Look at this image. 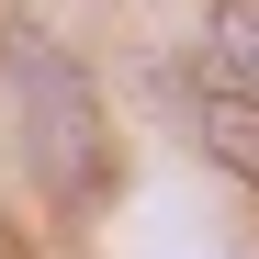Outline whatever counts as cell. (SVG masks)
<instances>
[{"mask_svg": "<svg viewBox=\"0 0 259 259\" xmlns=\"http://www.w3.org/2000/svg\"><path fill=\"white\" fill-rule=\"evenodd\" d=\"M203 68H214V91H248V102H259V0H214Z\"/></svg>", "mask_w": 259, "mask_h": 259, "instance_id": "obj_1", "label": "cell"}, {"mask_svg": "<svg viewBox=\"0 0 259 259\" xmlns=\"http://www.w3.org/2000/svg\"><path fill=\"white\" fill-rule=\"evenodd\" d=\"M203 147H214V169L259 181V102L248 91H203Z\"/></svg>", "mask_w": 259, "mask_h": 259, "instance_id": "obj_2", "label": "cell"}]
</instances>
